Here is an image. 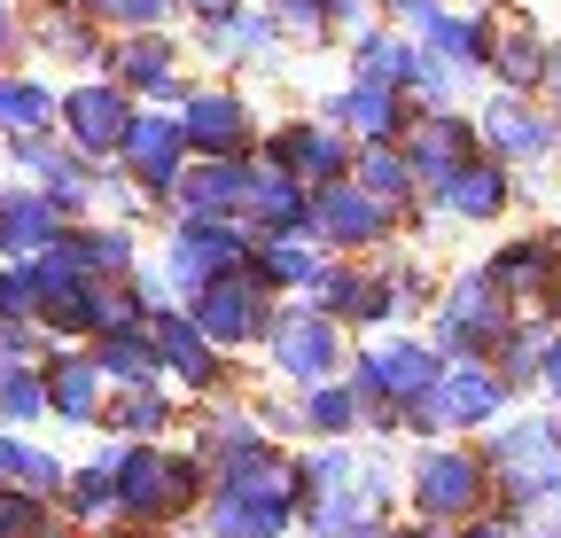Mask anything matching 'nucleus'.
<instances>
[{
	"instance_id": "53",
	"label": "nucleus",
	"mask_w": 561,
	"mask_h": 538,
	"mask_svg": "<svg viewBox=\"0 0 561 538\" xmlns=\"http://www.w3.org/2000/svg\"><path fill=\"white\" fill-rule=\"evenodd\" d=\"M87 538H172L164 523H102V530H87Z\"/></svg>"
},
{
	"instance_id": "23",
	"label": "nucleus",
	"mask_w": 561,
	"mask_h": 538,
	"mask_svg": "<svg viewBox=\"0 0 561 538\" xmlns=\"http://www.w3.org/2000/svg\"><path fill=\"white\" fill-rule=\"evenodd\" d=\"M312 305L335 312L343 328H390V320H398L382 265H367V257H328V265H320V282H312Z\"/></svg>"
},
{
	"instance_id": "9",
	"label": "nucleus",
	"mask_w": 561,
	"mask_h": 538,
	"mask_svg": "<svg viewBox=\"0 0 561 538\" xmlns=\"http://www.w3.org/2000/svg\"><path fill=\"white\" fill-rule=\"evenodd\" d=\"M390 234H398V211L382 195H367L351 172L312 187V242L328 257H375V250H390Z\"/></svg>"
},
{
	"instance_id": "13",
	"label": "nucleus",
	"mask_w": 561,
	"mask_h": 538,
	"mask_svg": "<svg viewBox=\"0 0 561 538\" xmlns=\"http://www.w3.org/2000/svg\"><path fill=\"white\" fill-rule=\"evenodd\" d=\"M180 133H187V157H257V141H265L242 87H187Z\"/></svg>"
},
{
	"instance_id": "39",
	"label": "nucleus",
	"mask_w": 561,
	"mask_h": 538,
	"mask_svg": "<svg viewBox=\"0 0 561 538\" xmlns=\"http://www.w3.org/2000/svg\"><path fill=\"white\" fill-rule=\"evenodd\" d=\"M55 117H62V94L47 79L0 71V141H16V133H55Z\"/></svg>"
},
{
	"instance_id": "36",
	"label": "nucleus",
	"mask_w": 561,
	"mask_h": 538,
	"mask_svg": "<svg viewBox=\"0 0 561 538\" xmlns=\"http://www.w3.org/2000/svg\"><path fill=\"white\" fill-rule=\"evenodd\" d=\"M172 422H180V407H172V390L164 382H133V390H110V407H102V430L110 437H172Z\"/></svg>"
},
{
	"instance_id": "22",
	"label": "nucleus",
	"mask_w": 561,
	"mask_h": 538,
	"mask_svg": "<svg viewBox=\"0 0 561 538\" xmlns=\"http://www.w3.org/2000/svg\"><path fill=\"white\" fill-rule=\"evenodd\" d=\"M39 375H47V422H70V430H102V407H110V375L94 367V352H87V344H47Z\"/></svg>"
},
{
	"instance_id": "3",
	"label": "nucleus",
	"mask_w": 561,
	"mask_h": 538,
	"mask_svg": "<svg viewBox=\"0 0 561 538\" xmlns=\"http://www.w3.org/2000/svg\"><path fill=\"white\" fill-rule=\"evenodd\" d=\"M437 375H445V352L430 344V335H382V344L351 352V367H343V382L359 390L367 437L405 430V407H421V398L437 390Z\"/></svg>"
},
{
	"instance_id": "19",
	"label": "nucleus",
	"mask_w": 561,
	"mask_h": 538,
	"mask_svg": "<svg viewBox=\"0 0 561 538\" xmlns=\"http://www.w3.org/2000/svg\"><path fill=\"white\" fill-rule=\"evenodd\" d=\"M24 47L47 55V62H70V71H102L110 24L87 9V0H32L24 9Z\"/></svg>"
},
{
	"instance_id": "31",
	"label": "nucleus",
	"mask_w": 561,
	"mask_h": 538,
	"mask_svg": "<svg viewBox=\"0 0 561 538\" xmlns=\"http://www.w3.org/2000/svg\"><path fill=\"white\" fill-rule=\"evenodd\" d=\"M413 39L430 47V55H445L460 79H483V55H491V9H445V0H437V9L421 16Z\"/></svg>"
},
{
	"instance_id": "42",
	"label": "nucleus",
	"mask_w": 561,
	"mask_h": 538,
	"mask_svg": "<svg viewBox=\"0 0 561 538\" xmlns=\"http://www.w3.org/2000/svg\"><path fill=\"white\" fill-rule=\"evenodd\" d=\"M382 282H390V305H398V320H421L437 305V265H421V257H382Z\"/></svg>"
},
{
	"instance_id": "58",
	"label": "nucleus",
	"mask_w": 561,
	"mask_h": 538,
	"mask_svg": "<svg viewBox=\"0 0 561 538\" xmlns=\"http://www.w3.org/2000/svg\"><path fill=\"white\" fill-rule=\"evenodd\" d=\"M483 9H523V0H483Z\"/></svg>"
},
{
	"instance_id": "6",
	"label": "nucleus",
	"mask_w": 561,
	"mask_h": 538,
	"mask_svg": "<svg viewBox=\"0 0 561 538\" xmlns=\"http://www.w3.org/2000/svg\"><path fill=\"white\" fill-rule=\"evenodd\" d=\"M265 367L289 382V390H312V382H335L351 367V328L335 312H320L312 297L305 305H280L273 328H265Z\"/></svg>"
},
{
	"instance_id": "8",
	"label": "nucleus",
	"mask_w": 561,
	"mask_h": 538,
	"mask_svg": "<svg viewBox=\"0 0 561 538\" xmlns=\"http://www.w3.org/2000/svg\"><path fill=\"white\" fill-rule=\"evenodd\" d=\"M483 274L500 282L515 312H546L561 328V227H523L483 257Z\"/></svg>"
},
{
	"instance_id": "27",
	"label": "nucleus",
	"mask_w": 561,
	"mask_h": 538,
	"mask_svg": "<svg viewBox=\"0 0 561 538\" xmlns=\"http://www.w3.org/2000/svg\"><path fill=\"white\" fill-rule=\"evenodd\" d=\"M242 227H250V234H312V187H305L297 172H280V164L250 157Z\"/></svg>"
},
{
	"instance_id": "48",
	"label": "nucleus",
	"mask_w": 561,
	"mask_h": 538,
	"mask_svg": "<svg viewBox=\"0 0 561 538\" xmlns=\"http://www.w3.org/2000/svg\"><path fill=\"white\" fill-rule=\"evenodd\" d=\"M382 9V24H398V32H421V16L437 9V0H375Z\"/></svg>"
},
{
	"instance_id": "7",
	"label": "nucleus",
	"mask_w": 561,
	"mask_h": 538,
	"mask_svg": "<svg viewBox=\"0 0 561 538\" xmlns=\"http://www.w3.org/2000/svg\"><path fill=\"white\" fill-rule=\"evenodd\" d=\"M515 328V305L500 297V282L483 274V265H468V274H453L430 305V344L445 359H491L500 352V335Z\"/></svg>"
},
{
	"instance_id": "11",
	"label": "nucleus",
	"mask_w": 561,
	"mask_h": 538,
	"mask_svg": "<svg viewBox=\"0 0 561 538\" xmlns=\"http://www.w3.org/2000/svg\"><path fill=\"white\" fill-rule=\"evenodd\" d=\"M187 312H195V328H203L219 352H250V344H265V328H273L280 297L250 274V265H234V274L203 282V289L187 297Z\"/></svg>"
},
{
	"instance_id": "10",
	"label": "nucleus",
	"mask_w": 561,
	"mask_h": 538,
	"mask_svg": "<svg viewBox=\"0 0 561 538\" xmlns=\"http://www.w3.org/2000/svg\"><path fill=\"white\" fill-rule=\"evenodd\" d=\"M257 234L242 219H180L172 211V234H164V282L180 289V305L203 289V282H219L234 274V265H250Z\"/></svg>"
},
{
	"instance_id": "35",
	"label": "nucleus",
	"mask_w": 561,
	"mask_h": 538,
	"mask_svg": "<svg viewBox=\"0 0 561 538\" xmlns=\"http://www.w3.org/2000/svg\"><path fill=\"white\" fill-rule=\"evenodd\" d=\"M359 430H367V414H359V390H351L343 375H335V382L297 390V437L335 445V437H359Z\"/></svg>"
},
{
	"instance_id": "4",
	"label": "nucleus",
	"mask_w": 561,
	"mask_h": 538,
	"mask_svg": "<svg viewBox=\"0 0 561 538\" xmlns=\"http://www.w3.org/2000/svg\"><path fill=\"white\" fill-rule=\"evenodd\" d=\"M405 507L421 523H445V530L491 515L500 500H491L483 445H468V437H421V453L405 460Z\"/></svg>"
},
{
	"instance_id": "54",
	"label": "nucleus",
	"mask_w": 561,
	"mask_h": 538,
	"mask_svg": "<svg viewBox=\"0 0 561 538\" xmlns=\"http://www.w3.org/2000/svg\"><path fill=\"white\" fill-rule=\"evenodd\" d=\"M180 9H187L195 24H210V16H234V9H242V0H180Z\"/></svg>"
},
{
	"instance_id": "25",
	"label": "nucleus",
	"mask_w": 561,
	"mask_h": 538,
	"mask_svg": "<svg viewBox=\"0 0 561 538\" xmlns=\"http://www.w3.org/2000/svg\"><path fill=\"white\" fill-rule=\"evenodd\" d=\"M546 62H553V39H546L530 16H491L483 79L500 87V94H546Z\"/></svg>"
},
{
	"instance_id": "28",
	"label": "nucleus",
	"mask_w": 561,
	"mask_h": 538,
	"mask_svg": "<svg viewBox=\"0 0 561 538\" xmlns=\"http://www.w3.org/2000/svg\"><path fill=\"white\" fill-rule=\"evenodd\" d=\"M62 234H70V219H62V204H55L39 180L32 187H0V257H9V265L55 250Z\"/></svg>"
},
{
	"instance_id": "55",
	"label": "nucleus",
	"mask_w": 561,
	"mask_h": 538,
	"mask_svg": "<svg viewBox=\"0 0 561 538\" xmlns=\"http://www.w3.org/2000/svg\"><path fill=\"white\" fill-rule=\"evenodd\" d=\"M390 538H460V530H445V523H421V515H413V523H398Z\"/></svg>"
},
{
	"instance_id": "50",
	"label": "nucleus",
	"mask_w": 561,
	"mask_h": 538,
	"mask_svg": "<svg viewBox=\"0 0 561 538\" xmlns=\"http://www.w3.org/2000/svg\"><path fill=\"white\" fill-rule=\"evenodd\" d=\"M460 538H523V523H515V515H500V507H491V515H476V523H460Z\"/></svg>"
},
{
	"instance_id": "57",
	"label": "nucleus",
	"mask_w": 561,
	"mask_h": 538,
	"mask_svg": "<svg viewBox=\"0 0 561 538\" xmlns=\"http://www.w3.org/2000/svg\"><path fill=\"white\" fill-rule=\"evenodd\" d=\"M39 538H87V530H79V523H47Z\"/></svg>"
},
{
	"instance_id": "38",
	"label": "nucleus",
	"mask_w": 561,
	"mask_h": 538,
	"mask_svg": "<svg viewBox=\"0 0 561 538\" xmlns=\"http://www.w3.org/2000/svg\"><path fill=\"white\" fill-rule=\"evenodd\" d=\"M546 344H553V320H546V312H515V328L500 335V352H491V367H500V382H507L515 398H523V390H538Z\"/></svg>"
},
{
	"instance_id": "41",
	"label": "nucleus",
	"mask_w": 561,
	"mask_h": 538,
	"mask_svg": "<svg viewBox=\"0 0 561 538\" xmlns=\"http://www.w3.org/2000/svg\"><path fill=\"white\" fill-rule=\"evenodd\" d=\"M32 422H47L39 359H0V430H32Z\"/></svg>"
},
{
	"instance_id": "40",
	"label": "nucleus",
	"mask_w": 561,
	"mask_h": 538,
	"mask_svg": "<svg viewBox=\"0 0 561 538\" xmlns=\"http://www.w3.org/2000/svg\"><path fill=\"white\" fill-rule=\"evenodd\" d=\"M79 530H102V523H125V507H117V477H110V460H87V468H70V484H62V500H55Z\"/></svg>"
},
{
	"instance_id": "51",
	"label": "nucleus",
	"mask_w": 561,
	"mask_h": 538,
	"mask_svg": "<svg viewBox=\"0 0 561 538\" xmlns=\"http://www.w3.org/2000/svg\"><path fill=\"white\" fill-rule=\"evenodd\" d=\"M328 24H335V32H359V24H375V0H328Z\"/></svg>"
},
{
	"instance_id": "20",
	"label": "nucleus",
	"mask_w": 561,
	"mask_h": 538,
	"mask_svg": "<svg viewBox=\"0 0 561 538\" xmlns=\"http://www.w3.org/2000/svg\"><path fill=\"white\" fill-rule=\"evenodd\" d=\"M476 133H483V149L500 164H515V172L553 157V110H538V94H491L476 110Z\"/></svg>"
},
{
	"instance_id": "21",
	"label": "nucleus",
	"mask_w": 561,
	"mask_h": 538,
	"mask_svg": "<svg viewBox=\"0 0 561 538\" xmlns=\"http://www.w3.org/2000/svg\"><path fill=\"white\" fill-rule=\"evenodd\" d=\"M398 149L413 157L421 187H437L453 164H468V157L483 149V133H476V117H468L460 102H445V110H421V102H413V117H405V133H398Z\"/></svg>"
},
{
	"instance_id": "43",
	"label": "nucleus",
	"mask_w": 561,
	"mask_h": 538,
	"mask_svg": "<svg viewBox=\"0 0 561 538\" xmlns=\"http://www.w3.org/2000/svg\"><path fill=\"white\" fill-rule=\"evenodd\" d=\"M257 9L280 24V39H289V47H328V39H335L328 0H257Z\"/></svg>"
},
{
	"instance_id": "30",
	"label": "nucleus",
	"mask_w": 561,
	"mask_h": 538,
	"mask_svg": "<svg viewBox=\"0 0 561 538\" xmlns=\"http://www.w3.org/2000/svg\"><path fill=\"white\" fill-rule=\"evenodd\" d=\"M320 117H328V125H343L351 141H398L405 117H413V102H405L398 87H367V79H351L343 94H328V102H320Z\"/></svg>"
},
{
	"instance_id": "12",
	"label": "nucleus",
	"mask_w": 561,
	"mask_h": 538,
	"mask_svg": "<svg viewBox=\"0 0 561 538\" xmlns=\"http://www.w3.org/2000/svg\"><path fill=\"white\" fill-rule=\"evenodd\" d=\"M133 94L117 87V79H79V87H70L62 94V117H55V133H62V141L70 149H79V157H94V164H117V149H125V133H133Z\"/></svg>"
},
{
	"instance_id": "16",
	"label": "nucleus",
	"mask_w": 561,
	"mask_h": 538,
	"mask_svg": "<svg viewBox=\"0 0 561 538\" xmlns=\"http://www.w3.org/2000/svg\"><path fill=\"white\" fill-rule=\"evenodd\" d=\"M257 157H265V164H280V172H297L305 187H328V180H343V172H351L359 141H351L343 125H328V117H280L265 141H257Z\"/></svg>"
},
{
	"instance_id": "15",
	"label": "nucleus",
	"mask_w": 561,
	"mask_h": 538,
	"mask_svg": "<svg viewBox=\"0 0 561 538\" xmlns=\"http://www.w3.org/2000/svg\"><path fill=\"white\" fill-rule=\"evenodd\" d=\"M430 195V211L437 219H460V227H500L515 211V164H500L491 149H476L468 164H453L437 187H421Z\"/></svg>"
},
{
	"instance_id": "14",
	"label": "nucleus",
	"mask_w": 561,
	"mask_h": 538,
	"mask_svg": "<svg viewBox=\"0 0 561 538\" xmlns=\"http://www.w3.org/2000/svg\"><path fill=\"white\" fill-rule=\"evenodd\" d=\"M117 172L140 187V195H157V204L172 211V180L187 172V133H180V110H133V133H125V149H117Z\"/></svg>"
},
{
	"instance_id": "32",
	"label": "nucleus",
	"mask_w": 561,
	"mask_h": 538,
	"mask_svg": "<svg viewBox=\"0 0 561 538\" xmlns=\"http://www.w3.org/2000/svg\"><path fill=\"white\" fill-rule=\"evenodd\" d=\"M320 265H328V250H320L312 234H257V250H250V274H257L273 297H312Z\"/></svg>"
},
{
	"instance_id": "26",
	"label": "nucleus",
	"mask_w": 561,
	"mask_h": 538,
	"mask_svg": "<svg viewBox=\"0 0 561 538\" xmlns=\"http://www.w3.org/2000/svg\"><path fill=\"white\" fill-rule=\"evenodd\" d=\"M250 195V157H187V172L172 180V211L180 219H242Z\"/></svg>"
},
{
	"instance_id": "1",
	"label": "nucleus",
	"mask_w": 561,
	"mask_h": 538,
	"mask_svg": "<svg viewBox=\"0 0 561 538\" xmlns=\"http://www.w3.org/2000/svg\"><path fill=\"white\" fill-rule=\"evenodd\" d=\"M94 460H110V477H117V507H125V523H180V515H195L203 507V492H210V460L195 453V445H164V437H110Z\"/></svg>"
},
{
	"instance_id": "34",
	"label": "nucleus",
	"mask_w": 561,
	"mask_h": 538,
	"mask_svg": "<svg viewBox=\"0 0 561 538\" xmlns=\"http://www.w3.org/2000/svg\"><path fill=\"white\" fill-rule=\"evenodd\" d=\"M343 55H351V79H367V87L405 94V79H413V32H398V24H359Z\"/></svg>"
},
{
	"instance_id": "29",
	"label": "nucleus",
	"mask_w": 561,
	"mask_h": 538,
	"mask_svg": "<svg viewBox=\"0 0 561 538\" xmlns=\"http://www.w3.org/2000/svg\"><path fill=\"white\" fill-rule=\"evenodd\" d=\"M289 530H297V500H265L234 484L203 492V538H289Z\"/></svg>"
},
{
	"instance_id": "37",
	"label": "nucleus",
	"mask_w": 561,
	"mask_h": 538,
	"mask_svg": "<svg viewBox=\"0 0 561 538\" xmlns=\"http://www.w3.org/2000/svg\"><path fill=\"white\" fill-rule=\"evenodd\" d=\"M94 367L110 375V390H133V382H164V359H157V335H149V320L140 328H117V335H94Z\"/></svg>"
},
{
	"instance_id": "44",
	"label": "nucleus",
	"mask_w": 561,
	"mask_h": 538,
	"mask_svg": "<svg viewBox=\"0 0 561 538\" xmlns=\"http://www.w3.org/2000/svg\"><path fill=\"white\" fill-rule=\"evenodd\" d=\"M55 523V500L24 492V484H0V538H39Z\"/></svg>"
},
{
	"instance_id": "18",
	"label": "nucleus",
	"mask_w": 561,
	"mask_h": 538,
	"mask_svg": "<svg viewBox=\"0 0 561 538\" xmlns=\"http://www.w3.org/2000/svg\"><path fill=\"white\" fill-rule=\"evenodd\" d=\"M149 335H157V359H164V375H172L187 398H219V390L234 382L227 352H219V344H210V335L195 328V312H187V305L149 312Z\"/></svg>"
},
{
	"instance_id": "49",
	"label": "nucleus",
	"mask_w": 561,
	"mask_h": 538,
	"mask_svg": "<svg viewBox=\"0 0 561 538\" xmlns=\"http://www.w3.org/2000/svg\"><path fill=\"white\" fill-rule=\"evenodd\" d=\"M538 398L561 414V328H553V344H546V367H538Z\"/></svg>"
},
{
	"instance_id": "33",
	"label": "nucleus",
	"mask_w": 561,
	"mask_h": 538,
	"mask_svg": "<svg viewBox=\"0 0 561 538\" xmlns=\"http://www.w3.org/2000/svg\"><path fill=\"white\" fill-rule=\"evenodd\" d=\"M62 242L79 250V265H87L94 282H133V265H140V234L125 219H70Z\"/></svg>"
},
{
	"instance_id": "47",
	"label": "nucleus",
	"mask_w": 561,
	"mask_h": 538,
	"mask_svg": "<svg viewBox=\"0 0 561 538\" xmlns=\"http://www.w3.org/2000/svg\"><path fill=\"white\" fill-rule=\"evenodd\" d=\"M55 335L39 320H0V359H47Z\"/></svg>"
},
{
	"instance_id": "2",
	"label": "nucleus",
	"mask_w": 561,
	"mask_h": 538,
	"mask_svg": "<svg viewBox=\"0 0 561 538\" xmlns=\"http://www.w3.org/2000/svg\"><path fill=\"white\" fill-rule=\"evenodd\" d=\"M483 468H491V500L500 515H530L561 500V414H500L483 430Z\"/></svg>"
},
{
	"instance_id": "56",
	"label": "nucleus",
	"mask_w": 561,
	"mask_h": 538,
	"mask_svg": "<svg viewBox=\"0 0 561 538\" xmlns=\"http://www.w3.org/2000/svg\"><path fill=\"white\" fill-rule=\"evenodd\" d=\"M546 94H553V110H561V39H553V62H546Z\"/></svg>"
},
{
	"instance_id": "24",
	"label": "nucleus",
	"mask_w": 561,
	"mask_h": 538,
	"mask_svg": "<svg viewBox=\"0 0 561 538\" xmlns=\"http://www.w3.org/2000/svg\"><path fill=\"white\" fill-rule=\"evenodd\" d=\"M195 47H203L210 62H219V71H273L289 39H280V24H273L265 9H250V0H242L234 16H210V24H195Z\"/></svg>"
},
{
	"instance_id": "46",
	"label": "nucleus",
	"mask_w": 561,
	"mask_h": 538,
	"mask_svg": "<svg viewBox=\"0 0 561 538\" xmlns=\"http://www.w3.org/2000/svg\"><path fill=\"white\" fill-rule=\"evenodd\" d=\"M0 320H39V289H32V265H0Z\"/></svg>"
},
{
	"instance_id": "52",
	"label": "nucleus",
	"mask_w": 561,
	"mask_h": 538,
	"mask_svg": "<svg viewBox=\"0 0 561 538\" xmlns=\"http://www.w3.org/2000/svg\"><path fill=\"white\" fill-rule=\"evenodd\" d=\"M0 55H24V0H0Z\"/></svg>"
},
{
	"instance_id": "17",
	"label": "nucleus",
	"mask_w": 561,
	"mask_h": 538,
	"mask_svg": "<svg viewBox=\"0 0 561 538\" xmlns=\"http://www.w3.org/2000/svg\"><path fill=\"white\" fill-rule=\"evenodd\" d=\"M102 79H117L133 102H164L180 110L187 102V79H180V39L172 32H117L110 55H102Z\"/></svg>"
},
{
	"instance_id": "5",
	"label": "nucleus",
	"mask_w": 561,
	"mask_h": 538,
	"mask_svg": "<svg viewBox=\"0 0 561 538\" xmlns=\"http://www.w3.org/2000/svg\"><path fill=\"white\" fill-rule=\"evenodd\" d=\"M507 407H515V390L500 382L491 359H445L437 390L421 398V407H405V430L413 437H483Z\"/></svg>"
},
{
	"instance_id": "45",
	"label": "nucleus",
	"mask_w": 561,
	"mask_h": 538,
	"mask_svg": "<svg viewBox=\"0 0 561 538\" xmlns=\"http://www.w3.org/2000/svg\"><path fill=\"white\" fill-rule=\"evenodd\" d=\"M87 9H94L110 32H164L180 0H87Z\"/></svg>"
}]
</instances>
